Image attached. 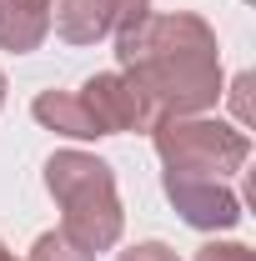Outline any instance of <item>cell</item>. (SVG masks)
Wrapping results in <instances>:
<instances>
[{
	"label": "cell",
	"instance_id": "1",
	"mask_svg": "<svg viewBox=\"0 0 256 261\" xmlns=\"http://www.w3.org/2000/svg\"><path fill=\"white\" fill-rule=\"evenodd\" d=\"M116 61L151 100L156 121L206 116L221 100V45L196 10H166L136 20L131 31L116 35Z\"/></svg>",
	"mask_w": 256,
	"mask_h": 261
},
{
	"label": "cell",
	"instance_id": "2",
	"mask_svg": "<svg viewBox=\"0 0 256 261\" xmlns=\"http://www.w3.org/2000/svg\"><path fill=\"white\" fill-rule=\"evenodd\" d=\"M45 191L61 206V231L81 251H111L126 231L121 191H116V171L91 156V151H56L45 161Z\"/></svg>",
	"mask_w": 256,
	"mask_h": 261
},
{
	"label": "cell",
	"instance_id": "3",
	"mask_svg": "<svg viewBox=\"0 0 256 261\" xmlns=\"http://www.w3.org/2000/svg\"><path fill=\"white\" fill-rule=\"evenodd\" d=\"M151 141H156V156L166 171L176 176H211V181H226L236 176L246 156H251V136L241 126H226L216 116H166L151 126Z\"/></svg>",
	"mask_w": 256,
	"mask_h": 261
},
{
	"label": "cell",
	"instance_id": "4",
	"mask_svg": "<svg viewBox=\"0 0 256 261\" xmlns=\"http://www.w3.org/2000/svg\"><path fill=\"white\" fill-rule=\"evenodd\" d=\"M81 106L91 111L100 136H121V130H151L156 126V111L151 100L141 96V86L131 81L126 70H96L81 91Z\"/></svg>",
	"mask_w": 256,
	"mask_h": 261
},
{
	"label": "cell",
	"instance_id": "5",
	"mask_svg": "<svg viewBox=\"0 0 256 261\" xmlns=\"http://www.w3.org/2000/svg\"><path fill=\"white\" fill-rule=\"evenodd\" d=\"M151 15V0H50V31L65 45H96Z\"/></svg>",
	"mask_w": 256,
	"mask_h": 261
},
{
	"label": "cell",
	"instance_id": "6",
	"mask_svg": "<svg viewBox=\"0 0 256 261\" xmlns=\"http://www.w3.org/2000/svg\"><path fill=\"white\" fill-rule=\"evenodd\" d=\"M161 186H166V201L176 206V216L196 231H231L241 221V196L231 191L226 181L161 171Z\"/></svg>",
	"mask_w": 256,
	"mask_h": 261
},
{
	"label": "cell",
	"instance_id": "7",
	"mask_svg": "<svg viewBox=\"0 0 256 261\" xmlns=\"http://www.w3.org/2000/svg\"><path fill=\"white\" fill-rule=\"evenodd\" d=\"M50 35V0H0V50L31 56Z\"/></svg>",
	"mask_w": 256,
	"mask_h": 261
},
{
	"label": "cell",
	"instance_id": "8",
	"mask_svg": "<svg viewBox=\"0 0 256 261\" xmlns=\"http://www.w3.org/2000/svg\"><path fill=\"white\" fill-rule=\"evenodd\" d=\"M31 116L45 130H56V136H70V141H100L96 121H91V111L81 106L75 91H40L35 106H31Z\"/></svg>",
	"mask_w": 256,
	"mask_h": 261
},
{
	"label": "cell",
	"instance_id": "9",
	"mask_svg": "<svg viewBox=\"0 0 256 261\" xmlns=\"http://www.w3.org/2000/svg\"><path fill=\"white\" fill-rule=\"evenodd\" d=\"M25 261H96V256H91V251H81L65 231H40Z\"/></svg>",
	"mask_w": 256,
	"mask_h": 261
},
{
	"label": "cell",
	"instance_id": "10",
	"mask_svg": "<svg viewBox=\"0 0 256 261\" xmlns=\"http://www.w3.org/2000/svg\"><path fill=\"white\" fill-rule=\"evenodd\" d=\"M196 261H256V256H251V246H241V241H206L196 251Z\"/></svg>",
	"mask_w": 256,
	"mask_h": 261
},
{
	"label": "cell",
	"instance_id": "11",
	"mask_svg": "<svg viewBox=\"0 0 256 261\" xmlns=\"http://www.w3.org/2000/svg\"><path fill=\"white\" fill-rule=\"evenodd\" d=\"M116 261H181L166 241H136V246H126Z\"/></svg>",
	"mask_w": 256,
	"mask_h": 261
},
{
	"label": "cell",
	"instance_id": "12",
	"mask_svg": "<svg viewBox=\"0 0 256 261\" xmlns=\"http://www.w3.org/2000/svg\"><path fill=\"white\" fill-rule=\"evenodd\" d=\"M246 91H251V75H236V86H231V106H236V121H241V126L251 121V100H246Z\"/></svg>",
	"mask_w": 256,
	"mask_h": 261
},
{
	"label": "cell",
	"instance_id": "13",
	"mask_svg": "<svg viewBox=\"0 0 256 261\" xmlns=\"http://www.w3.org/2000/svg\"><path fill=\"white\" fill-rule=\"evenodd\" d=\"M0 261H15V251H10V246H5V241H0Z\"/></svg>",
	"mask_w": 256,
	"mask_h": 261
},
{
	"label": "cell",
	"instance_id": "14",
	"mask_svg": "<svg viewBox=\"0 0 256 261\" xmlns=\"http://www.w3.org/2000/svg\"><path fill=\"white\" fill-rule=\"evenodd\" d=\"M0 106H5V70H0Z\"/></svg>",
	"mask_w": 256,
	"mask_h": 261
}]
</instances>
